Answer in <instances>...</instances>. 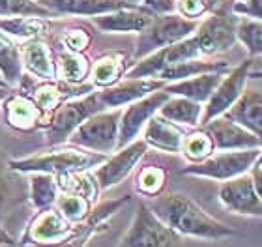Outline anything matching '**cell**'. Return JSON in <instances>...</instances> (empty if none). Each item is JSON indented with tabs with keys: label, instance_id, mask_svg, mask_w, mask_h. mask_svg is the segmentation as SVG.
I'll return each mask as SVG.
<instances>
[{
	"label": "cell",
	"instance_id": "6da1fadb",
	"mask_svg": "<svg viewBox=\"0 0 262 247\" xmlns=\"http://www.w3.org/2000/svg\"><path fill=\"white\" fill-rule=\"evenodd\" d=\"M148 208L180 236L213 240V242L240 236L238 231L206 214L199 204L182 193H163V195L159 193L154 200L148 203Z\"/></svg>",
	"mask_w": 262,
	"mask_h": 247
},
{
	"label": "cell",
	"instance_id": "7a4b0ae2",
	"mask_svg": "<svg viewBox=\"0 0 262 247\" xmlns=\"http://www.w3.org/2000/svg\"><path fill=\"white\" fill-rule=\"evenodd\" d=\"M107 160L105 154L88 152L84 148H56L49 152L10 160L8 167L17 172H45L53 176L73 174V172H86L92 167H98Z\"/></svg>",
	"mask_w": 262,
	"mask_h": 247
},
{
	"label": "cell",
	"instance_id": "3957f363",
	"mask_svg": "<svg viewBox=\"0 0 262 247\" xmlns=\"http://www.w3.org/2000/svg\"><path fill=\"white\" fill-rule=\"evenodd\" d=\"M122 109L109 110V113H96L82 122L75 131L70 135L73 146L98 152V154H111L118 144V127H120Z\"/></svg>",
	"mask_w": 262,
	"mask_h": 247
},
{
	"label": "cell",
	"instance_id": "277c9868",
	"mask_svg": "<svg viewBox=\"0 0 262 247\" xmlns=\"http://www.w3.org/2000/svg\"><path fill=\"white\" fill-rule=\"evenodd\" d=\"M116 247H180V234L165 225L146 203H139L129 229Z\"/></svg>",
	"mask_w": 262,
	"mask_h": 247
},
{
	"label": "cell",
	"instance_id": "5b68a950",
	"mask_svg": "<svg viewBox=\"0 0 262 247\" xmlns=\"http://www.w3.org/2000/svg\"><path fill=\"white\" fill-rule=\"evenodd\" d=\"M105 107L99 99L98 92H90L79 98L68 99L53 113L49 126L45 127L47 143L62 144L70 139V135L81 126L82 122L96 113H101Z\"/></svg>",
	"mask_w": 262,
	"mask_h": 247
},
{
	"label": "cell",
	"instance_id": "8992f818",
	"mask_svg": "<svg viewBox=\"0 0 262 247\" xmlns=\"http://www.w3.org/2000/svg\"><path fill=\"white\" fill-rule=\"evenodd\" d=\"M196 27H199L196 21L180 15L167 13L161 17H154L150 25L144 30H141L139 43H137V58H144V56L152 55L154 51L163 49L167 45L189 38V34Z\"/></svg>",
	"mask_w": 262,
	"mask_h": 247
},
{
	"label": "cell",
	"instance_id": "52a82bcc",
	"mask_svg": "<svg viewBox=\"0 0 262 247\" xmlns=\"http://www.w3.org/2000/svg\"><path fill=\"white\" fill-rule=\"evenodd\" d=\"M79 227L81 225L70 223L56 208L39 210L27 227V231L23 232L19 243L36 247H58L75 236Z\"/></svg>",
	"mask_w": 262,
	"mask_h": 247
},
{
	"label": "cell",
	"instance_id": "ba28073f",
	"mask_svg": "<svg viewBox=\"0 0 262 247\" xmlns=\"http://www.w3.org/2000/svg\"><path fill=\"white\" fill-rule=\"evenodd\" d=\"M260 150H234V152H221V154L210 155L204 161L191 163L189 167L182 169V174L202 176V178H213V180H230L240 174H246L258 160Z\"/></svg>",
	"mask_w": 262,
	"mask_h": 247
},
{
	"label": "cell",
	"instance_id": "9c48e42d",
	"mask_svg": "<svg viewBox=\"0 0 262 247\" xmlns=\"http://www.w3.org/2000/svg\"><path fill=\"white\" fill-rule=\"evenodd\" d=\"M169 98L170 94L165 92V86H163L161 90H156V92L148 94L144 98L129 103V107L126 110H122L116 150H120L124 146H127L129 143H133L135 137L139 135V131L146 126V122L161 109V105Z\"/></svg>",
	"mask_w": 262,
	"mask_h": 247
},
{
	"label": "cell",
	"instance_id": "30bf717a",
	"mask_svg": "<svg viewBox=\"0 0 262 247\" xmlns=\"http://www.w3.org/2000/svg\"><path fill=\"white\" fill-rule=\"evenodd\" d=\"M249 68H251V60L240 64L229 75H223L217 88L213 90V94L206 101L204 113L201 116V124H208L213 118L225 115L236 103V99L242 96L244 86H246L247 79H249Z\"/></svg>",
	"mask_w": 262,
	"mask_h": 247
},
{
	"label": "cell",
	"instance_id": "8fae6325",
	"mask_svg": "<svg viewBox=\"0 0 262 247\" xmlns=\"http://www.w3.org/2000/svg\"><path fill=\"white\" fill-rule=\"evenodd\" d=\"M219 200L225 208L242 215L262 217V200L258 198L251 174H240L225 180L219 187Z\"/></svg>",
	"mask_w": 262,
	"mask_h": 247
},
{
	"label": "cell",
	"instance_id": "7c38bea8",
	"mask_svg": "<svg viewBox=\"0 0 262 247\" xmlns=\"http://www.w3.org/2000/svg\"><path fill=\"white\" fill-rule=\"evenodd\" d=\"M148 144L144 141H133L127 146L120 148V152L113 155L111 160H105L99 165V169L96 170V182H98L99 189H109V187L120 184L127 174H129L133 167L139 163L142 155L146 154Z\"/></svg>",
	"mask_w": 262,
	"mask_h": 247
},
{
	"label": "cell",
	"instance_id": "4fadbf2b",
	"mask_svg": "<svg viewBox=\"0 0 262 247\" xmlns=\"http://www.w3.org/2000/svg\"><path fill=\"white\" fill-rule=\"evenodd\" d=\"M204 131L212 137L215 150H251L262 146L260 137L223 115L204 124Z\"/></svg>",
	"mask_w": 262,
	"mask_h": 247
},
{
	"label": "cell",
	"instance_id": "5bb4252c",
	"mask_svg": "<svg viewBox=\"0 0 262 247\" xmlns=\"http://www.w3.org/2000/svg\"><path fill=\"white\" fill-rule=\"evenodd\" d=\"M236 19L229 15H212L199 27L195 38L199 39L202 55H215L230 49L236 41Z\"/></svg>",
	"mask_w": 262,
	"mask_h": 247
},
{
	"label": "cell",
	"instance_id": "9a60e30c",
	"mask_svg": "<svg viewBox=\"0 0 262 247\" xmlns=\"http://www.w3.org/2000/svg\"><path fill=\"white\" fill-rule=\"evenodd\" d=\"M165 86V81L161 79H127L120 84L101 88L98 92L103 107H122V105L133 103L137 99L144 98L148 94L161 90Z\"/></svg>",
	"mask_w": 262,
	"mask_h": 247
},
{
	"label": "cell",
	"instance_id": "2e32d148",
	"mask_svg": "<svg viewBox=\"0 0 262 247\" xmlns=\"http://www.w3.org/2000/svg\"><path fill=\"white\" fill-rule=\"evenodd\" d=\"M223 116L262 139V90L247 88Z\"/></svg>",
	"mask_w": 262,
	"mask_h": 247
},
{
	"label": "cell",
	"instance_id": "e0dca14e",
	"mask_svg": "<svg viewBox=\"0 0 262 247\" xmlns=\"http://www.w3.org/2000/svg\"><path fill=\"white\" fill-rule=\"evenodd\" d=\"M186 139L184 129L178 124L167 120L161 115H154L144 126V143L163 152L176 154L182 150V143Z\"/></svg>",
	"mask_w": 262,
	"mask_h": 247
},
{
	"label": "cell",
	"instance_id": "ac0fdd59",
	"mask_svg": "<svg viewBox=\"0 0 262 247\" xmlns=\"http://www.w3.org/2000/svg\"><path fill=\"white\" fill-rule=\"evenodd\" d=\"M6 122L19 131H32L36 127L45 126L43 113L38 109L32 98L25 94H15L4 103Z\"/></svg>",
	"mask_w": 262,
	"mask_h": 247
},
{
	"label": "cell",
	"instance_id": "d6986e66",
	"mask_svg": "<svg viewBox=\"0 0 262 247\" xmlns=\"http://www.w3.org/2000/svg\"><path fill=\"white\" fill-rule=\"evenodd\" d=\"M221 79H223V72L202 73V75H195L193 79H182V81L165 84V92H169L170 96H182V98L193 99L196 103H204L210 99Z\"/></svg>",
	"mask_w": 262,
	"mask_h": 247
},
{
	"label": "cell",
	"instance_id": "ffe728a7",
	"mask_svg": "<svg viewBox=\"0 0 262 247\" xmlns=\"http://www.w3.org/2000/svg\"><path fill=\"white\" fill-rule=\"evenodd\" d=\"M154 17L146 11H133V10H116L109 13L94 17V25L99 27L105 32H141L150 25Z\"/></svg>",
	"mask_w": 262,
	"mask_h": 247
},
{
	"label": "cell",
	"instance_id": "44dd1931",
	"mask_svg": "<svg viewBox=\"0 0 262 247\" xmlns=\"http://www.w3.org/2000/svg\"><path fill=\"white\" fill-rule=\"evenodd\" d=\"M21 62L28 73L41 81H55L56 64L53 62L49 47L41 41L30 39L21 47Z\"/></svg>",
	"mask_w": 262,
	"mask_h": 247
},
{
	"label": "cell",
	"instance_id": "7402d4cb",
	"mask_svg": "<svg viewBox=\"0 0 262 247\" xmlns=\"http://www.w3.org/2000/svg\"><path fill=\"white\" fill-rule=\"evenodd\" d=\"M159 115L174 124H184V126H196L201 124L202 116V105L193 101V99L182 98V96H170L161 109L158 110Z\"/></svg>",
	"mask_w": 262,
	"mask_h": 247
},
{
	"label": "cell",
	"instance_id": "603a6c76",
	"mask_svg": "<svg viewBox=\"0 0 262 247\" xmlns=\"http://www.w3.org/2000/svg\"><path fill=\"white\" fill-rule=\"evenodd\" d=\"M60 195V187L56 176L45 172H30V203L36 210L55 208L56 198Z\"/></svg>",
	"mask_w": 262,
	"mask_h": 247
},
{
	"label": "cell",
	"instance_id": "cb8c5ba5",
	"mask_svg": "<svg viewBox=\"0 0 262 247\" xmlns=\"http://www.w3.org/2000/svg\"><path fill=\"white\" fill-rule=\"evenodd\" d=\"M227 62H204L201 58L195 60L180 62V64H172L167 66L165 70H161L158 75V79L161 81H182L187 77H195V75H202V73H217L227 70Z\"/></svg>",
	"mask_w": 262,
	"mask_h": 247
},
{
	"label": "cell",
	"instance_id": "d4e9b609",
	"mask_svg": "<svg viewBox=\"0 0 262 247\" xmlns=\"http://www.w3.org/2000/svg\"><path fill=\"white\" fill-rule=\"evenodd\" d=\"M55 208L64 215L66 219L73 223V225H81L88 217L90 210H92V203L86 197H82L79 193L71 191H60L58 198L55 203Z\"/></svg>",
	"mask_w": 262,
	"mask_h": 247
},
{
	"label": "cell",
	"instance_id": "484cf974",
	"mask_svg": "<svg viewBox=\"0 0 262 247\" xmlns=\"http://www.w3.org/2000/svg\"><path fill=\"white\" fill-rule=\"evenodd\" d=\"M0 73H2L4 81L10 84L21 81L23 77L21 51L2 32H0Z\"/></svg>",
	"mask_w": 262,
	"mask_h": 247
},
{
	"label": "cell",
	"instance_id": "4316f807",
	"mask_svg": "<svg viewBox=\"0 0 262 247\" xmlns=\"http://www.w3.org/2000/svg\"><path fill=\"white\" fill-rule=\"evenodd\" d=\"M90 66L88 60L81 53H71L66 51L58 55V66H56V73H60V79L70 84H82V81L86 79Z\"/></svg>",
	"mask_w": 262,
	"mask_h": 247
},
{
	"label": "cell",
	"instance_id": "83f0119b",
	"mask_svg": "<svg viewBox=\"0 0 262 247\" xmlns=\"http://www.w3.org/2000/svg\"><path fill=\"white\" fill-rule=\"evenodd\" d=\"M213 150H215V146H213L212 137L204 129H201V131L186 135L180 152L186 155L187 161L199 163V161H204L206 158H210L213 154Z\"/></svg>",
	"mask_w": 262,
	"mask_h": 247
},
{
	"label": "cell",
	"instance_id": "f1b7e54d",
	"mask_svg": "<svg viewBox=\"0 0 262 247\" xmlns=\"http://www.w3.org/2000/svg\"><path fill=\"white\" fill-rule=\"evenodd\" d=\"M124 73V62L118 58V56H103V58H99L96 64H94L92 72V84L94 86H101V88H107V86H113L120 75Z\"/></svg>",
	"mask_w": 262,
	"mask_h": 247
},
{
	"label": "cell",
	"instance_id": "f546056e",
	"mask_svg": "<svg viewBox=\"0 0 262 247\" xmlns=\"http://www.w3.org/2000/svg\"><path fill=\"white\" fill-rule=\"evenodd\" d=\"M0 28L6 30L11 36H19V38H38L47 30L43 19H34V17H11V19H4L0 21Z\"/></svg>",
	"mask_w": 262,
	"mask_h": 247
},
{
	"label": "cell",
	"instance_id": "4dcf8cb0",
	"mask_svg": "<svg viewBox=\"0 0 262 247\" xmlns=\"http://www.w3.org/2000/svg\"><path fill=\"white\" fill-rule=\"evenodd\" d=\"M236 38H240L249 55H262V21H240L236 25Z\"/></svg>",
	"mask_w": 262,
	"mask_h": 247
},
{
	"label": "cell",
	"instance_id": "1f68e13d",
	"mask_svg": "<svg viewBox=\"0 0 262 247\" xmlns=\"http://www.w3.org/2000/svg\"><path fill=\"white\" fill-rule=\"evenodd\" d=\"M165 186V170L161 167H142L137 174V191L146 195V197H156L163 191Z\"/></svg>",
	"mask_w": 262,
	"mask_h": 247
},
{
	"label": "cell",
	"instance_id": "d6a6232c",
	"mask_svg": "<svg viewBox=\"0 0 262 247\" xmlns=\"http://www.w3.org/2000/svg\"><path fill=\"white\" fill-rule=\"evenodd\" d=\"M0 15L11 17V15H41L51 17L53 11L39 6L34 0H0Z\"/></svg>",
	"mask_w": 262,
	"mask_h": 247
},
{
	"label": "cell",
	"instance_id": "836d02e7",
	"mask_svg": "<svg viewBox=\"0 0 262 247\" xmlns=\"http://www.w3.org/2000/svg\"><path fill=\"white\" fill-rule=\"evenodd\" d=\"M88 41H90V38L82 30H73L64 38V45L71 53H81L82 49H86Z\"/></svg>",
	"mask_w": 262,
	"mask_h": 247
},
{
	"label": "cell",
	"instance_id": "e575fe53",
	"mask_svg": "<svg viewBox=\"0 0 262 247\" xmlns=\"http://www.w3.org/2000/svg\"><path fill=\"white\" fill-rule=\"evenodd\" d=\"M234 11L262 21V0H246L244 4L238 2V4H234Z\"/></svg>",
	"mask_w": 262,
	"mask_h": 247
},
{
	"label": "cell",
	"instance_id": "d590c367",
	"mask_svg": "<svg viewBox=\"0 0 262 247\" xmlns=\"http://www.w3.org/2000/svg\"><path fill=\"white\" fill-rule=\"evenodd\" d=\"M178 10L186 17H199L206 10V2L204 0H180L178 2Z\"/></svg>",
	"mask_w": 262,
	"mask_h": 247
},
{
	"label": "cell",
	"instance_id": "8d00e7d4",
	"mask_svg": "<svg viewBox=\"0 0 262 247\" xmlns=\"http://www.w3.org/2000/svg\"><path fill=\"white\" fill-rule=\"evenodd\" d=\"M144 4L148 10L156 13H170L176 10V4L172 0H144Z\"/></svg>",
	"mask_w": 262,
	"mask_h": 247
},
{
	"label": "cell",
	"instance_id": "74e56055",
	"mask_svg": "<svg viewBox=\"0 0 262 247\" xmlns=\"http://www.w3.org/2000/svg\"><path fill=\"white\" fill-rule=\"evenodd\" d=\"M251 180H253V186H255V191H257L258 198L262 200V161H257V165L253 167Z\"/></svg>",
	"mask_w": 262,
	"mask_h": 247
},
{
	"label": "cell",
	"instance_id": "f35d334b",
	"mask_svg": "<svg viewBox=\"0 0 262 247\" xmlns=\"http://www.w3.org/2000/svg\"><path fill=\"white\" fill-rule=\"evenodd\" d=\"M6 198H8V184H6L4 172H2V169H0V210H2V206H4Z\"/></svg>",
	"mask_w": 262,
	"mask_h": 247
},
{
	"label": "cell",
	"instance_id": "ab89813d",
	"mask_svg": "<svg viewBox=\"0 0 262 247\" xmlns=\"http://www.w3.org/2000/svg\"><path fill=\"white\" fill-rule=\"evenodd\" d=\"M0 245H17V242L2 225H0Z\"/></svg>",
	"mask_w": 262,
	"mask_h": 247
},
{
	"label": "cell",
	"instance_id": "60d3db41",
	"mask_svg": "<svg viewBox=\"0 0 262 247\" xmlns=\"http://www.w3.org/2000/svg\"><path fill=\"white\" fill-rule=\"evenodd\" d=\"M8 98V90H6L4 86H0V101H2V99H6Z\"/></svg>",
	"mask_w": 262,
	"mask_h": 247
},
{
	"label": "cell",
	"instance_id": "b9f144b4",
	"mask_svg": "<svg viewBox=\"0 0 262 247\" xmlns=\"http://www.w3.org/2000/svg\"><path fill=\"white\" fill-rule=\"evenodd\" d=\"M122 2H124V4H127V6H133V4H139L141 0H122Z\"/></svg>",
	"mask_w": 262,
	"mask_h": 247
},
{
	"label": "cell",
	"instance_id": "7bdbcfd3",
	"mask_svg": "<svg viewBox=\"0 0 262 247\" xmlns=\"http://www.w3.org/2000/svg\"><path fill=\"white\" fill-rule=\"evenodd\" d=\"M257 161H262V152H260V155H258V160Z\"/></svg>",
	"mask_w": 262,
	"mask_h": 247
}]
</instances>
